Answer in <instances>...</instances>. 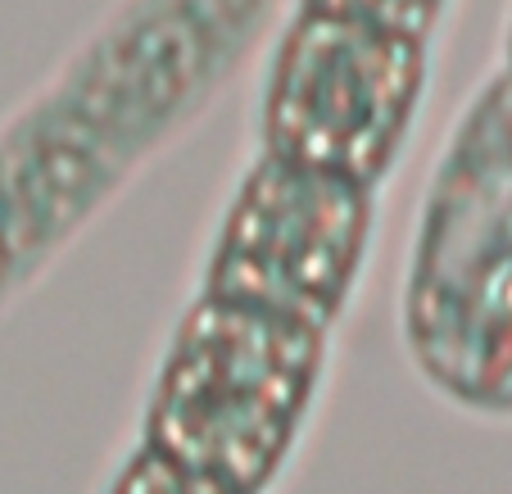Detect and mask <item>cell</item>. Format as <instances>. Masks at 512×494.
Returning a JSON list of instances; mask_svg holds the SVG:
<instances>
[{
    "instance_id": "cell-1",
    "label": "cell",
    "mask_w": 512,
    "mask_h": 494,
    "mask_svg": "<svg viewBox=\"0 0 512 494\" xmlns=\"http://www.w3.org/2000/svg\"><path fill=\"white\" fill-rule=\"evenodd\" d=\"M195 0H132L64 68L28 114L0 132V300L19 291L5 250V223H28L41 259L78 232L73 218L28 191L68 195L100 209L145 155L177 132L213 87L232 73L254 28V10L204 19Z\"/></svg>"
},
{
    "instance_id": "cell-2",
    "label": "cell",
    "mask_w": 512,
    "mask_h": 494,
    "mask_svg": "<svg viewBox=\"0 0 512 494\" xmlns=\"http://www.w3.org/2000/svg\"><path fill=\"white\" fill-rule=\"evenodd\" d=\"M399 336L454 408L512 422V73L467 96L399 272Z\"/></svg>"
},
{
    "instance_id": "cell-3",
    "label": "cell",
    "mask_w": 512,
    "mask_h": 494,
    "mask_svg": "<svg viewBox=\"0 0 512 494\" xmlns=\"http://www.w3.org/2000/svg\"><path fill=\"white\" fill-rule=\"evenodd\" d=\"M322 349L318 327L200 295L159 372L145 449L227 494H254L300 440Z\"/></svg>"
},
{
    "instance_id": "cell-4",
    "label": "cell",
    "mask_w": 512,
    "mask_h": 494,
    "mask_svg": "<svg viewBox=\"0 0 512 494\" xmlns=\"http://www.w3.org/2000/svg\"><path fill=\"white\" fill-rule=\"evenodd\" d=\"M109 494H227V490L182 472L177 463H168V458H159L155 449L141 445L123 463V472H118V481L109 485Z\"/></svg>"
},
{
    "instance_id": "cell-5",
    "label": "cell",
    "mask_w": 512,
    "mask_h": 494,
    "mask_svg": "<svg viewBox=\"0 0 512 494\" xmlns=\"http://www.w3.org/2000/svg\"><path fill=\"white\" fill-rule=\"evenodd\" d=\"M499 68H508L512 73V0H508V23H503V59H499Z\"/></svg>"
}]
</instances>
